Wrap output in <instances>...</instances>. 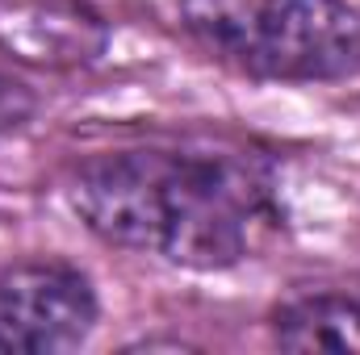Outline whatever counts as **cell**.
Wrapping results in <instances>:
<instances>
[{"mask_svg": "<svg viewBox=\"0 0 360 355\" xmlns=\"http://www.w3.org/2000/svg\"><path fill=\"white\" fill-rule=\"evenodd\" d=\"M34 109H38V96L34 92L25 88L21 80H13V76H0V142L8 134H17L34 117Z\"/></svg>", "mask_w": 360, "mask_h": 355, "instance_id": "5b68a950", "label": "cell"}, {"mask_svg": "<svg viewBox=\"0 0 360 355\" xmlns=\"http://www.w3.org/2000/svg\"><path fill=\"white\" fill-rule=\"evenodd\" d=\"M272 335L285 351H360V301L340 293L297 297L276 309Z\"/></svg>", "mask_w": 360, "mask_h": 355, "instance_id": "277c9868", "label": "cell"}, {"mask_svg": "<svg viewBox=\"0 0 360 355\" xmlns=\"http://www.w3.org/2000/svg\"><path fill=\"white\" fill-rule=\"evenodd\" d=\"M180 25L252 80H344L360 72V13L348 0H180Z\"/></svg>", "mask_w": 360, "mask_h": 355, "instance_id": "7a4b0ae2", "label": "cell"}, {"mask_svg": "<svg viewBox=\"0 0 360 355\" xmlns=\"http://www.w3.org/2000/svg\"><path fill=\"white\" fill-rule=\"evenodd\" d=\"M72 209L109 247L193 272H226L285 230L281 188L264 159L210 147H134L72 176Z\"/></svg>", "mask_w": 360, "mask_h": 355, "instance_id": "6da1fadb", "label": "cell"}, {"mask_svg": "<svg viewBox=\"0 0 360 355\" xmlns=\"http://www.w3.org/2000/svg\"><path fill=\"white\" fill-rule=\"evenodd\" d=\"M96 314V288L72 264H21L0 276V351H76Z\"/></svg>", "mask_w": 360, "mask_h": 355, "instance_id": "3957f363", "label": "cell"}]
</instances>
